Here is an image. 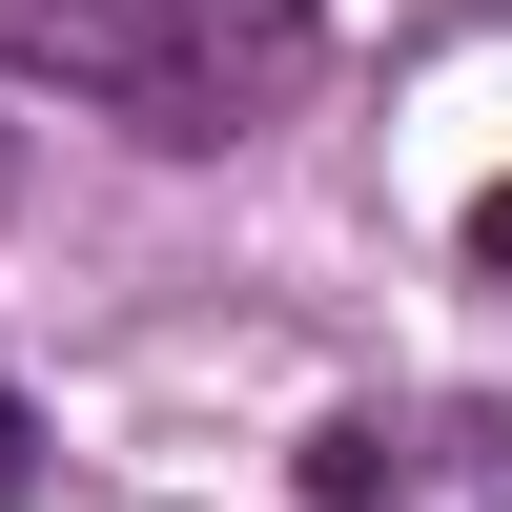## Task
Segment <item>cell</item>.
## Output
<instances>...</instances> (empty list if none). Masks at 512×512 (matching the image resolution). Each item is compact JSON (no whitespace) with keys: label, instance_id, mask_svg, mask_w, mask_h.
Returning a JSON list of instances; mask_svg holds the SVG:
<instances>
[{"label":"cell","instance_id":"obj_1","mask_svg":"<svg viewBox=\"0 0 512 512\" xmlns=\"http://www.w3.org/2000/svg\"><path fill=\"white\" fill-rule=\"evenodd\" d=\"M308 0H0V62H41L62 103H103L123 144H246L308 82Z\"/></svg>","mask_w":512,"mask_h":512},{"label":"cell","instance_id":"obj_2","mask_svg":"<svg viewBox=\"0 0 512 512\" xmlns=\"http://www.w3.org/2000/svg\"><path fill=\"white\" fill-rule=\"evenodd\" d=\"M41 492V410H21V369H0V512Z\"/></svg>","mask_w":512,"mask_h":512},{"label":"cell","instance_id":"obj_3","mask_svg":"<svg viewBox=\"0 0 512 512\" xmlns=\"http://www.w3.org/2000/svg\"><path fill=\"white\" fill-rule=\"evenodd\" d=\"M472 287H512V185H472Z\"/></svg>","mask_w":512,"mask_h":512},{"label":"cell","instance_id":"obj_4","mask_svg":"<svg viewBox=\"0 0 512 512\" xmlns=\"http://www.w3.org/2000/svg\"><path fill=\"white\" fill-rule=\"evenodd\" d=\"M369 512H390V492H369Z\"/></svg>","mask_w":512,"mask_h":512}]
</instances>
